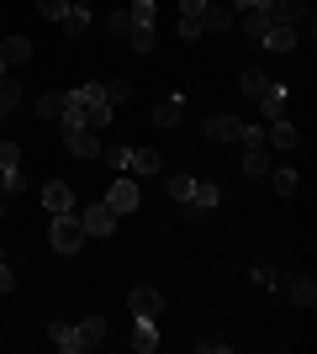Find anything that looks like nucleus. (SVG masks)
<instances>
[{"mask_svg": "<svg viewBox=\"0 0 317 354\" xmlns=\"http://www.w3.org/2000/svg\"><path fill=\"white\" fill-rule=\"evenodd\" d=\"M48 243H53V254H79V249H85L79 212H59V217L48 222Z\"/></svg>", "mask_w": 317, "mask_h": 354, "instance_id": "1", "label": "nucleus"}, {"mask_svg": "<svg viewBox=\"0 0 317 354\" xmlns=\"http://www.w3.org/2000/svg\"><path fill=\"white\" fill-rule=\"evenodd\" d=\"M64 143H69V153H79V159H101V133H90L85 122H64Z\"/></svg>", "mask_w": 317, "mask_h": 354, "instance_id": "2", "label": "nucleus"}, {"mask_svg": "<svg viewBox=\"0 0 317 354\" xmlns=\"http://www.w3.org/2000/svg\"><path fill=\"white\" fill-rule=\"evenodd\" d=\"M117 222H122V217L106 207V201H95L90 212H79V227H85V238H111V233H117Z\"/></svg>", "mask_w": 317, "mask_h": 354, "instance_id": "3", "label": "nucleus"}, {"mask_svg": "<svg viewBox=\"0 0 317 354\" xmlns=\"http://www.w3.org/2000/svg\"><path fill=\"white\" fill-rule=\"evenodd\" d=\"M106 207L117 212V217H127V212H137L143 207V196H137V180H111V191H106Z\"/></svg>", "mask_w": 317, "mask_h": 354, "instance_id": "4", "label": "nucleus"}, {"mask_svg": "<svg viewBox=\"0 0 317 354\" xmlns=\"http://www.w3.org/2000/svg\"><path fill=\"white\" fill-rule=\"evenodd\" d=\"M211 207H222V185H211V180H196V185H191V201H185L180 212L201 217V212H211Z\"/></svg>", "mask_w": 317, "mask_h": 354, "instance_id": "5", "label": "nucleus"}, {"mask_svg": "<svg viewBox=\"0 0 317 354\" xmlns=\"http://www.w3.org/2000/svg\"><path fill=\"white\" fill-rule=\"evenodd\" d=\"M201 133L211 138V143H233V138L243 133V117H233V111H217V117H206V127Z\"/></svg>", "mask_w": 317, "mask_h": 354, "instance_id": "6", "label": "nucleus"}, {"mask_svg": "<svg viewBox=\"0 0 317 354\" xmlns=\"http://www.w3.org/2000/svg\"><path fill=\"white\" fill-rule=\"evenodd\" d=\"M127 307H133V317H159V312H164V296L153 291V286H133Z\"/></svg>", "mask_w": 317, "mask_h": 354, "instance_id": "7", "label": "nucleus"}, {"mask_svg": "<svg viewBox=\"0 0 317 354\" xmlns=\"http://www.w3.org/2000/svg\"><path fill=\"white\" fill-rule=\"evenodd\" d=\"M196 21H201V32H217V37H222V32H233V6H217V0H206V11H201Z\"/></svg>", "mask_w": 317, "mask_h": 354, "instance_id": "8", "label": "nucleus"}, {"mask_svg": "<svg viewBox=\"0 0 317 354\" xmlns=\"http://www.w3.org/2000/svg\"><path fill=\"white\" fill-rule=\"evenodd\" d=\"M43 207L53 212V217H59V212H75V191H69L64 180H48L43 185Z\"/></svg>", "mask_w": 317, "mask_h": 354, "instance_id": "9", "label": "nucleus"}, {"mask_svg": "<svg viewBox=\"0 0 317 354\" xmlns=\"http://www.w3.org/2000/svg\"><path fill=\"white\" fill-rule=\"evenodd\" d=\"M127 169L143 180V175H159V169H164V159H159V148H133V153H127Z\"/></svg>", "mask_w": 317, "mask_h": 354, "instance_id": "10", "label": "nucleus"}, {"mask_svg": "<svg viewBox=\"0 0 317 354\" xmlns=\"http://www.w3.org/2000/svg\"><path fill=\"white\" fill-rule=\"evenodd\" d=\"M133 349L137 354H153V349H159V328H153V317H133Z\"/></svg>", "mask_w": 317, "mask_h": 354, "instance_id": "11", "label": "nucleus"}, {"mask_svg": "<svg viewBox=\"0 0 317 354\" xmlns=\"http://www.w3.org/2000/svg\"><path fill=\"white\" fill-rule=\"evenodd\" d=\"M259 111H265V122H280V117H286V85H280V80L259 95Z\"/></svg>", "mask_w": 317, "mask_h": 354, "instance_id": "12", "label": "nucleus"}, {"mask_svg": "<svg viewBox=\"0 0 317 354\" xmlns=\"http://www.w3.org/2000/svg\"><path fill=\"white\" fill-rule=\"evenodd\" d=\"M180 117H185V95H169L153 106V127H180Z\"/></svg>", "mask_w": 317, "mask_h": 354, "instance_id": "13", "label": "nucleus"}, {"mask_svg": "<svg viewBox=\"0 0 317 354\" xmlns=\"http://www.w3.org/2000/svg\"><path fill=\"white\" fill-rule=\"evenodd\" d=\"M265 48H270V53H291V48H296V27H286V21H270V32H265Z\"/></svg>", "mask_w": 317, "mask_h": 354, "instance_id": "14", "label": "nucleus"}, {"mask_svg": "<svg viewBox=\"0 0 317 354\" xmlns=\"http://www.w3.org/2000/svg\"><path fill=\"white\" fill-rule=\"evenodd\" d=\"M265 143H275V148H296V143H302V133H296V127L280 117V122H270V127H265Z\"/></svg>", "mask_w": 317, "mask_h": 354, "instance_id": "15", "label": "nucleus"}, {"mask_svg": "<svg viewBox=\"0 0 317 354\" xmlns=\"http://www.w3.org/2000/svg\"><path fill=\"white\" fill-rule=\"evenodd\" d=\"M48 339H53V349H59V354H79V333H75V323H53V328H48Z\"/></svg>", "mask_w": 317, "mask_h": 354, "instance_id": "16", "label": "nucleus"}, {"mask_svg": "<svg viewBox=\"0 0 317 354\" xmlns=\"http://www.w3.org/2000/svg\"><path fill=\"white\" fill-rule=\"evenodd\" d=\"M307 16V0H275L270 6V21H286V27H296Z\"/></svg>", "mask_w": 317, "mask_h": 354, "instance_id": "17", "label": "nucleus"}, {"mask_svg": "<svg viewBox=\"0 0 317 354\" xmlns=\"http://www.w3.org/2000/svg\"><path fill=\"white\" fill-rule=\"evenodd\" d=\"M75 333H79V349H95L106 339V317H85V323H75Z\"/></svg>", "mask_w": 317, "mask_h": 354, "instance_id": "18", "label": "nucleus"}, {"mask_svg": "<svg viewBox=\"0 0 317 354\" xmlns=\"http://www.w3.org/2000/svg\"><path fill=\"white\" fill-rule=\"evenodd\" d=\"M270 85H275V80H270V74H259V69H243V80H238V90L249 95V101H259Z\"/></svg>", "mask_w": 317, "mask_h": 354, "instance_id": "19", "label": "nucleus"}, {"mask_svg": "<svg viewBox=\"0 0 317 354\" xmlns=\"http://www.w3.org/2000/svg\"><path fill=\"white\" fill-rule=\"evenodd\" d=\"M0 59H6V64H27L32 43H27V37H6V43H0Z\"/></svg>", "mask_w": 317, "mask_h": 354, "instance_id": "20", "label": "nucleus"}, {"mask_svg": "<svg viewBox=\"0 0 317 354\" xmlns=\"http://www.w3.org/2000/svg\"><path fill=\"white\" fill-rule=\"evenodd\" d=\"M16 106H21V85H16L11 74H6V80H0V117H11Z\"/></svg>", "mask_w": 317, "mask_h": 354, "instance_id": "21", "label": "nucleus"}, {"mask_svg": "<svg viewBox=\"0 0 317 354\" xmlns=\"http://www.w3.org/2000/svg\"><path fill=\"white\" fill-rule=\"evenodd\" d=\"M59 27L69 32V37H85V32H90V11H79V6H69V16H64Z\"/></svg>", "mask_w": 317, "mask_h": 354, "instance_id": "22", "label": "nucleus"}, {"mask_svg": "<svg viewBox=\"0 0 317 354\" xmlns=\"http://www.w3.org/2000/svg\"><path fill=\"white\" fill-rule=\"evenodd\" d=\"M164 185H169V201H180V207H185V201H191V185H196V175H185V169H180V175H169Z\"/></svg>", "mask_w": 317, "mask_h": 354, "instance_id": "23", "label": "nucleus"}, {"mask_svg": "<svg viewBox=\"0 0 317 354\" xmlns=\"http://www.w3.org/2000/svg\"><path fill=\"white\" fill-rule=\"evenodd\" d=\"M243 32H249L254 43H265V32H270V11H249V16H243Z\"/></svg>", "mask_w": 317, "mask_h": 354, "instance_id": "24", "label": "nucleus"}, {"mask_svg": "<svg viewBox=\"0 0 317 354\" xmlns=\"http://www.w3.org/2000/svg\"><path fill=\"white\" fill-rule=\"evenodd\" d=\"M133 27H153V21H159V6H153V0H133Z\"/></svg>", "mask_w": 317, "mask_h": 354, "instance_id": "25", "label": "nucleus"}, {"mask_svg": "<svg viewBox=\"0 0 317 354\" xmlns=\"http://www.w3.org/2000/svg\"><path fill=\"white\" fill-rule=\"evenodd\" d=\"M127 153H133V148H122V143H101V164H106V169H127Z\"/></svg>", "mask_w": 317, "mask_h": 354, "instance_id": "26", "label": "nucleus"}, {"mask_svg": "<svg viewBox=\"0 0 317 354\" xmlns=\"http://www.w3.org/2000/svg\"><path fill=\"white\" fill-rule=\"evenodd\" d=\"M291 301H296V307H312V301H317V286L307 281V275H296V281H291Z\"/></svg>", "mask_w": 317, "mask_h": 354, "instance_id": "27", "label": "nucleus"}, {"mask_svg": "<svg viewBox=\"0 0 317 354\" xmlns=\"http://www.w3.org/2000/svg\"><path fill=\"white\" fill-rule=\"evenodd\" d=\"M265 169H270V159H265V148H243V175H265Z\"/></svg>", "mask_w": 317, "mask_h": 354, "instance_id": "28", "label": "nucleus"}, {"mask_svg": "<svg viewBox=\"0 0 317 354\" xmlns=\"http://www.w3.org/2000/svg\"><path fill=\"white\" fill-rule=\"evenodd\" d=\"M127 43H133L137 53H153V48H159V37H153V27H133V32H127Z\"/></svg>", "mask_w": 317, "mask_h": 354, "instance_id": "29", "label": "nucleus"}, {"mask_svg": "<svg viewBox=\"0 0 317 354\" xmlns=\"http://www.w3.org/2000/svg\"><path fill=\"white\" fill-rule=\"evenodd\" d=\"M37 16H43V21H64V16H69V0H37Z\"/></svg>", "mask_w": 317, "mask_h": 354, "instance_id": "30", "label": "nucleus"}, {"mask_svg": "<svg viewBox=\"0 0 317 354\" xmlns=\"http://www.w3.org/2000/svg\"><path fill=\"white\" fill-rule=\"evenodd\" d=\"M37 117H48V122H59V117H64V95H53V90H48L43 101H37Z\"/></svg>", "mask_w": 317, "mask_h": 354, "instance_id": "31", "label": "nucleus"}, {"mask_svg": "<svg viewBox=\"0 0 317 354\" xmlns=\"http://www.w3.org/2000/svg\"><path fill=\"white\" fill-rule=\"evenodd\" d=\"M270 185H275V196H291L296 191V169H270Z\"/></svg>", "mask_w": 317, "mask_h": 354, "instance_id": "32", "label": "nucleus"}, {"mask_svg": "<svg viewBox=\"0 0 317 354\" xmlns=\"http://www.w3.org/2000/svg\"><path fill=\"white\" fill-rule=\"evenodd\" d=\"M175 32H180V43H196V37H201V21H196V16H180Z\"/></svg>", "mask_w": 317, "mask_h": 354, "instance_id": "33", "label": "nucleus"}, {"mask_svg": "<svg viewBox=\"0 0 317 354\" xmlns=\"http://www.w3.org/2000/svg\"><path fill=\"white\" fill-rule=\"evenodd\" d=\"M101 90H106V101H111V106H122L127 95H133V85H127V80H111V85H101Z\"/></svg>", "mask_w": 317, "mask_h": 354, "instance_id": "34", "label": "nucleus"}, {"mask_svg": "<svg viewBox=\"0 0 317 354\" xmlns=\"http://www.w3.org/2000/svg\"><path fill=\"white\" fill-rule=\"evenodd\" d=\"M106 27L117 32V37H127V32H133V16H127V11H111V21H106Z\"/></svg>", "mask_w": 317, "mask_h": 354, "instance_id": "35", "label": "nucleus"}, {"mask_svg": "<svg viewBox=\"0 0 317 354\" xmlns=\"http://www.w3.org/2000/svg\"><path fill=\"white\" fill-rule=\"evenodd\" d=\"M206 11V0H180V16H201Z\"/></svg>", "mask_w": 317, "mask_h": 354, "instance_id": "36", "label": "nucleus"}, {"mask_svg": "<svg viewBox=\"0 0 317 354\" xmlns=\"http://www.w3.org/2000/svg\"><path fill=\"white\" fill-rule=\"evenodd\" d=\"M0 291H6V296L16 291V275H11V270H6V265H0Z\"/></svg>", "mask_w": 317, "mask_h": 354, "instance_id": "37", "label": "nucleus"}, {"mask_svg": "<svg viewBox=\"0 0 317 354\" xmlns=\"http://www.w3.org/2000/svg\"><path fill=\"white\" fill-rule=\"evenodd\" d=\"M222 6H238V11H254V0H222Z\"/></svg>", "mask_w": 317, "mask_h": 354, "instance_id": "38", "label": "nucleus"}, {"mask_svg": "<svg viewBox=\"0 0 317 354\" xmlns=\"http://www.w3.org/2000/svg\"><path fill=\"white\" fill-rule=\"evenodd\" d=\"M69 6H79V11H90V6H95V0H69Z\"/></svg>", "mask_w": 317, "mask_h": 354, "instance_id": "39", "label": "nucleus"}, {"mask_svg": "<svg viewBox=\"0 0 317 354\" xmlns=\"http://www.w3.org/2000/svg\"><path fill=\"white\" fill-rule=\"evenodd\" d=\"M270 6H275V0H254V11H270Z\"/></svg>", "mask_w": 317, "mask_h": 354, "instance_id": "40", "label": "nucleus"}, {"mask_svg": "<svg viewBox=\"0 0 317 354\" xmlns=\"http://www.w3.org/2000/svg\"><path fill=\"white\" fill-rule=\"evenodd\" d=\"M6 74H11V64H6V59H0V80H6Z\"/></svg>", "mask_w": 317, "mask_h": 354, "instance_id": "41", "label": "nucleus"}, {"mask_svg": "<svg viewBox=\"0 0 317 354\" xmlns=\"http://www.w3.org/2000/svg\"><path fill=\"white\" fill-rule=\"evenodd\" d=\"M6 191H11V185H6V175H0V196H6Z\"/></svg>", "mask_w": 317, "mask_h": 354, "instance_id": "42", "label": "nucleus"}, {"mask_svg": "<svg viewBox=\"0 0 317 354\" xmlns=\"http://www.w3.org/2000/svg\"><path fill=\"white\" fill-rule=\"evenodd\" d=\"M0 265H6V249H0Z\"/></svg>", "mask_w": 317, "mask_h": 354, "instance_id": "43", "label": "nucleus"}]
</instances>
